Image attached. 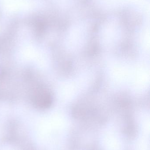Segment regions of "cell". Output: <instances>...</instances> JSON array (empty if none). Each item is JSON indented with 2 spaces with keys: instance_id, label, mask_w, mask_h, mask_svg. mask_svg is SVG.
Returning <instances> with one entry per match:
<instances>
[{
  "instance_id": "cell-1",
  "label": "cell",
  "mask_w": 150,
  "mask_h": 150,
  "mask_svg": "<svg viewBox=\"0 0 150 150\" xmlns=\"http://www.w3.org/2000/svg\"><path fill=\"white\" fill-rule=\"evenodd\" d=\"M34 89L32 94V100L35 105L41 108L49 106L52 101L49 93L41 86H37Z\"/></svg>"
}]
</instances>
